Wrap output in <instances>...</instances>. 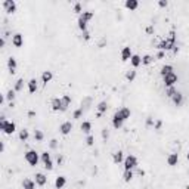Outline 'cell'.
<instances>
[{"mask_svg": "<svg viewBox=\"0 0 189 189\" xmlns=\"http://www.w3.org/2000/svg\"><path fill=\"white\" fill-rule=\"evenodd\" d=\"M123 163H124V170H133L135 167H137V158L135 155H127Z\"/></svg>", "mask_w": 189, "mask_h": 189, "instance_id": "1", "label": "cell"}, {"mask_svg": "<svg viewBox=\"0 0 189 189\" xmlns=\"http://www.w3.org/2000/svg\"><path fill=\"white\" fill-rule=\"evenodd\" d=\"M25 160H27V163H28L30 165H37V164H39V154L31 149V151L25 152Z\"/></svg>", "mask_w": 189, "mask_h": 189, "instance_id": "2", "label": "cell"}, {"mask_svg": "<svg viewBox=\"0 0 189 189\" xmlns=\"http://www.w3.org/2000/svg\"><path fill=\"white\" fill-rule=\"evenodd\" d=\"M177 80H179V77L174 72H171V74H168V75L164 77V84H165V87H173L177 83Z\"/></svg>", "mask_w": 189, "mask_h": 189, "instance_id": "3", "label": "cell"}, {"mask_svg": "<svg viewBox=\"0 0 189 189\" xmlns=\"http://www.w3.org/2000/svg\"><path fill=\"white\" fill-rule=\"evenodd\" d=\"M71 130H72V123H71V121H65V123H62V124L59 126V132H61V135H64V136L69 135Z\"/></svg>", "mask_w": 189, "mask_h": 189, "instance_id": "4", "label": "cell"}, {"mask_svg": "<svg viewBox=\"0 0 189 189\" xmlns=\"http://www.w3.org/2000/svg\"><path fill=\"white\" fill-rule=\"evenodd\" d=\"M3 8L8 14H14L16 11V3H15V0H6V2L3 3Z\"/></svg>", "mask_w": 189, "mask_h": 189, "instance_id": "5", "label": "cell"}, {"mask_svg": "<svg viewBox=\"0 0 189 189\" xmlns=\"http://www.w3.org/2000/svg\"><path fill=\"white\" fill-rule=\"evenodd\" d=\"M123 123H124V120H123V117L120 115V112L117 111V112L112 115V126H114L115 129H120V127L123 126Z\"/></svg>", "mask_w": 189, "mask_h": 189, "instance_id": "6", "label": "cell"}, {"mask_svg": "<svg viewBox=\"0 0 189 189\" xmlns=\"http://www.w3.org/2000/svg\"><path fill=\"white\" fill-rule=\"evenodd\" d=\"M61 101H62V112L64 111H67L68 110V107H69V104H71V96H69V94H64V96L61 98Z\"/></svg>", "mask_w": 189, "mask_h": 189, "instance_id": "7", "label": "cell"}, {"mask_svg": "<svg viewBox=\"0 0 189 189\" xmlns=\"http://www.w3.org/2000/svg\"><path fill=\"white\" fill-rule=\"evenodd\" d=\"M171 101L174 102V105H176V107H180V105L183 104V94H182L180 92H176V93H174V96L171 98Z\"/></svg>", "mask_w": 189, "mask_h": 189, "instance_id": "8", "label": "cell"}, {"mask_svg": "<svg viewBox=\"0 0 189 189\" xmlns=\"http://www.w3.org/2000/svg\"><path fill=\"white\" fill-rule=\"evenodd\" d=\"M132 56H133V55H132V49H130L129 46L123 47V50H121V59H123V61H129Z\"/></svg>", "mask_w": 189, "mask_h": 189, "instance_id": "9", "label": "cell"}, {"mask_svg": "<svg viewBox=\"0 0 189 189\" xmlns=\"http://www.w3.org/2000/svg\"><path fill=\"white\" fill-rule=\"evenodd\" d=\"M65 183H67V177L65 176H58L56 180H55V188L56 189H62L65 186Z\"/></svg>", "mask_w": 189, "mask_h": 189, "instance_id": "10", "label": "cell"}, {"mask_svg": "<svg viewBox=\"0 0 189 189\" xmlns=\"http://www.w3.org/2000/svg\"><path fill=\"white\" fill-rule=\"evenodd\" d=\"M22 43H24V40H22V36L18 33V34H15L14 37H12V44L15 46V47H21L22 46Z\"/></svg>", "mask_w": 189, "mask_h": 189, "instance_id": "11", "label": "cell"}, {"mask_svg": "<svg viewBox=\"0 0 189 189\" xmlns=\"http://www.w3.org/2000/svg\"><path fill=\"white\" fill-rule=\"evenodd\" d=\"M46 182H47V177H46L43 173H37V174H36V183H37L39 186H44Z\"/></svg>", "mask_w": 189, "mask_h": 189, "instance_id": "12", "label": "cell"}, {"mask_svg": "<svg viewBox=\"0 0 189 189\" xmlns=\"http://www.w3.org/2000/svg\"><path fill=\"white\" fill-rule=\"evenodd\" d=\"M52 110L53 111H61L62 110V101L59 99V98H55V99H52Z\"/></svg>", "mask_w": 189, "mask_h": 189, "instance_id": "13", "label": "cell"}, {"mask_svg": "<svg viewBox=\"0 0 189 189\" xmlns=\"http://www.w3.org/2000/svg\"><path fill=\"white\" fill-rule=\"evenodd\" d=\"M126 8L127 9H130V11H136L137 9V6H139V2L137 0H126Z\"/></svg>", "mask_w": 189, "mask_h": 189, "instance_id": "14", "label": "cell"}, {"mask_svg": "<svg viewBox=\"0 0 189 189\" xmlns=\"http://www.w3.org/2000/svg\"><path fill=\"white\" fill-rule=\"evenodd\" d=\"M112 161H114L115 164H120V163H123V161H124V155H123V152H121V151H117V152H114V155H112Z\"/></svg>", "mask_w": 189, "mask_h": 189, "instance_id": "15", "label": "cell"}, {"mask_svg": "<svg viewBox=\"0 0 189 189\" xmlns=\"http://www.w3.org/2000/svg\"><path fill=\"white\" fill-rule=\"evenodd\" d=\"M130 64H132L135 68H137L139 65H142V58H140L139 55H133V56L130 58Z\"/></svg>", "mask_w": 189, "mask_h": 189, "instance_id": "16", "label": "cell"}, {"mask_svg": "<svg viewBox=\"0 0 189 189\" xmlns=\"http://www.w3.org/2000/svg\"><path fill=\"white\" fill-rule=\"evenodd\" d=\"M52 78H53L52 71H43V74H42V81H43L44 84H47V83H49Z\"/></svg>", "mask_w": 189, "mask_h": 189, "instance_id": "17", "label": "cell"}, {"mask_svg": "<svg viewBox=\"0 0 189 189\" xmlns=\"http://www.w3.org/2000/svg\"><path fill=\"white\" fill-rule=\"evenodd\" d=\"M37 87H39L37 80H36V78H31V80L28 81V90H30V93H36Z\"/></svg>", "mask_w": 189, "mask_h": 189, "instance_id": "18", "label": "cell"}, {"mask_svg": "<svg viewBox=\"0 0 189 189\" xmlns=\"http://www.w3.org/2000/svg\"><path fill=\"white\" fill-rule=\"evenodd\" d=\"M118 112H120V115L123 117V120H124V121H126L127 118H130V115H132V111H130V108H127V107L121 108Z\"/></svg>", "mask_w": 189, "mask_h": 189, "instance_id": "19", "label": "cell"}, {"mask_svg": "<svg viewBox=\"0 0 189 189\" xmlns=\"http://www.w3.org/2000/svg\"><path fill=\"white\" fill-rule=\"evenodd\" d=\"M177 161H179V155H177V154H170V155L167 157V164H168V165H176Z\"/></svg>", "mask_w": 189, "mask_h": 189, "instance_id": "20", "label": "cell"}, {"mask_svg": "<svg viewBox=\"0 0 189 189\" xmlns=\"http://www.w3.org/2000/svg\"><path fill=\"white\" fill-rule=\"evenodd\" d=\"M36 182H33L31 179H25L24 182H22V188L24 189H36Z\"/></svg>", "mask_w": 189, "mask_h": 189, "instance_id": "21", "label": "cell"}, {"mask_svg": "<svg viewBox=\"0 0 189 189\" xmlns=\"http://www.w3.org/2000/svg\"><path fill=\"white\" fill-rule=\"evenodd\" d=\"M16 65H18V64H16V59H15V58H9V59H8V68H9V71H11L12 74L15 72Z\"/></svg>", "mask_w": 189, "mask_h": 189, "instance_id": "22", "label": "cell"}, {"mask_svg": "<svg viewBox=\"0 0 189 189\" xmlns=\"http://www.w3.org/2000/svg\"><path fill=\"white\" fill-rule=\"evenodd\" d=\"M171 72H173V67H171V65H168V64H167V65H164V67L161 68V71H160V74L163 75V78H164L165 75L171 74Z\"/></svg>", "mask_w": 189, "mask_h": 189, "instance_id": "23", "label": "cell"}, {"mask_svg": "<svg viewBox=\"0 0 189 189\" xmlns=\"http://www.w3.org/2000/svg\"><path fill=\"white\" fill-rule=\"evenodd\" d=\"M15 130H16V124L12 121V123H9L8 121V126H6V129L3 130L6 135H12V133H15Z\"/></svg>", "mask_w": 189, "mask_h": 189, "instance_id": "24", "label": "cell"}, {"mask_svg": "<svg viewBox=\"0 0 189 189\" xmlns=\"http://www.w3.org/2000/svg\"><path fill=\"white\" fill-rule=\"evenodd\" d=\"M93 16H94V14H93V12H90V11H87V12H83V14H81V15H80L78 18H81L83 21L89 22V21H90V19L93 18Z\"/></svg>", "mask_w": 189, "mask_h": 189, "instance_id": "25", "label": "cell"}, {"mask_svg": "<svg viewBox=\"0 0 189 189\" xmlns=\"http://www.w3.org/2000/svg\"><path fill=\"white\" fill-rule=\"evenodd\" d=\"M80 127H81L83 133H87V135H89V133H90V130H92V123H90V121H83Z\"/></svg>", "mask_w": 189, "mask_h": 189, "instance_id": "26", "label": "cell"}, {"mask_svg": "<svg viewBox=\"0 0 189 189\" xmlns=\"http://www.w3.org/2000/svg\"><path fill=\"white\" fill-rule=\"evenodd\" d=\"M107 111H108V104H107L105 101L99 102V105H98V112H99V114H104V112H107Z\"/></svg>", "mask_w": 189, "mask_h": 189, "instance_id": "27", "label": "cell"}, {"mask_svg": "<svg viewBox=\"0 0 189 189\" xmlns=\"http://www.w3.org/2000/svg\"><path fill=\"white\" fill-rule=\"evenodd\" d=\"M123 179H124V182H127V183H129V182L133 179V171H132V170H124Z\"/></svg>", "mask_w": 189, "mask_h": 189, "instance_id": "28", "label": "cell"}, {"mask_svg": "<svg viewBox=\"0 0 189 189\" xmlns=\"http://www.w3.org/2000/svg\"><path fill=\"white\" fill-rule=\"evenodd\" d=\"M77 24H78V28H80L83 33H84V31H87V22H86V21H83L81 18H78Z\"/></svg>", "mask_w": 189, "mask_h": 189, "instance_id": "29", "label": "cell"}, {"mask_svg": "<svg viewBox=\"0 0 189 189\" xmlns=\"http://www.w3.org/2000/svg\"><path fill=\"white\" fill-rule=\"evenodd\" d=\"M15 93H16V92L11 89V90H8V93H6V96H5V98H6L8 101H11V102H14V99H15V96H16V94H15Z\"/></svg>", "mask_w": 189, "mask_h": 189, "instance_id": "30", "label": "cell"}, {"mask_svg": "<svg viewBox=\"0 0 189 189\" xmlns=\"http://www.w3.org/2000/svg\"><path fill=\"white\" fill-rule=\"evenodd\" d=\"M152 61H154V58L151 55H145L142 58V65H149V64H152Z\"/></svg>", "mask_w": 189, "mask_h": 189, "instance_id": "31", "label": "cell"}, {"mask_svg": "<svg viewBox=\"0 0 189 189\" xmlns=\"http://www.w3.org/2000/svg\"><path fill=\"white\" fill-rule=\"evenodd\" d=\"M34 139H36L37 142H42V140L44 139L43 132H42V130H36V132H34Z\"/></svg>", "mask_w": 189, "mask_h": 189, "instance_id": "32", "label": "cell"}, {"mask_svg": "<svg viewBox=\"0 0 189 189\" xmlns=\"http://www.w3.org/2000/svg\"><path fill=\"white\" fill-rule=\"evenodd\" d=\"M126 78H127L129 81H133V80L136 78V71H135V69H130V71H127V74H126Z\"/></svg>", "mask_w": 189, "mask_h": 189, "instance_id": "33", "label": "cell"}, {"mask_svg": "<svg viewBox=\"0 0 189 189\" xmlns=\"http://www.w3.org/2000/svg\"><path fill=\"white\" fill-rule=\"evenodd\" d=\"M22 89H24V80H22V78H19V80L16 81V84H15V89H14V90H15V92H21Z\"/></svg>", "mask_w": 189, "mask_h": 189, "instance_id": "34", "label": "cell"}, {"mask_svg": "<svg viewBox=\"0 0 189 189\" xmlns=\"http://www.w3.org/2000/svg\"><path fill=\"white\" fill-rule=\"evenodd\" d=\"M28 136H30V133H28L27 129H22V130L19 132V139H21V140H27Z\"/></svg>", "mask_w": 189, "mask_h": 189, "instance_id": "35", "label": "cell"}, {"mask_svg": "<svg viewBox=\"0 0 189 189\" xmlns=\"http://www.w3.org/2000/svg\"><path fill=\"white\" fill-rule=\"evenodd\" d=\"M42 161H43V164L50 161V154L49 152H42Z\"/></svg>", "mask_w": 189, "mask_h": 189, "instance_id": "36", "label": "cell"}, {"mask_svg": "<svg viewBox=\"0 0 189 189\" xmlns=\"http://www.w3.org/2000/svg\"><path fill=\"white\" fill-rule=\"evenodd\" d=\"M81 114H83V108H78V110L74 111V115H72V117H74L75 120H78V118L81 117Z\"/></svg>", "mask_w": 189, "mask_h": 189, "instance_id": "37", "label": "cell"}, {"mask_svg": "<svg viewBox=\"0 0 189 189\" xmlns=\"http://www.w3.org/2000/svg\"><path fill=\"white\" fill-rule=\"evenodd\" d=\"M176 92H177V90H176L174 87H168V90H167V96H168V98H173Z\"/></svg>", "mask_w": 189, "mask_h": 189, "instance_id": "38", "label": "cell"}, {"mask_svg": "<svg viewBox=\"0 0 189 189\" xmlns=\"http://www.w3.org/2000/svg\"><path fill=\"white\" fill-rule=\"evenodd\" d=\"M86 143H87L89 146H93V143H94V137H93L92 135H89V136H87V139H86Z\"/></svg>", "mask_w": 189, "mask_h": 189, "instance_id": "39", "label": "cell"}, {"mask_svg": "<svg viewBox=\"0 0 189 189\" xmlns=\"http://www.w3.org/2000/svg\"><path fill=\"white\" fill-rule=\"evenodd\" d=\"M74 12H75V14H80V15L83 14V12H81V5H80V3H75V5H74Z\"/></svg>", "mask_w": 189, "mask_h": 189, "instance_id": "40", "label": "cell"}, {"mask_svg": "<svg viewBox=\"0 0 189 189\" xmlns=\"http://www.w3.org/2000/svg\"><path fill=\"white\" fill-rule=\"evenodd\" d=\"M44 168H46V170H52V168H53V163H52V160H50V161H47V163H44Z\"/></svg>", "mask_w": 189, "mask_h": 189, "instance_id": "41", "label": "cell"}, {"mask_svg": "<svg viewBox=\"0 0 189 189\" xmlns=\"http://www.w3.org/2000/svg\"><path fill=\"white\" fill-rule=\"evenodd\" d=\"M167 5H168L167 0H160V2H158V6L160 8H167Z\"/></svg>", "mask_w": 189, "mask_h": 189, "instance_id": "42", "label": "cell"}, {"mask_svg": "<svg viewBox=\"0 0 189 189\" xmlns=\"http://www.w3.org/2000/svg\"><path fill=\"white\" fill-rule=\"evenodd\" d=\"M108 136H110L108 129H102V137H104V139H108Z\"/></svg>", "mask_w": 189, "mask_h": 189, "instance_id": "43", "label": "cell"}, {"mask_svg": "<svg viewBox=\"0 0 189 189\" xmlns=\"http://www.w3.org/2000/svg\"><path fill=\"white\" fill-rule=\"evenodd\" d=\"M49 145H50V148H52V149H55V148L58 146V140H56V139H52Z\"/></svg>", "mask_w": 189, "mask_h": 189, "instance_id": "44", "label": "cell"}, {"mask_svg": "<svg viewBox=\"0 0 189 189\" xmlns=\"http://www.w3.org/2000/svg\"><path fill=\"white\" fill-rule=\"evenodd\" d=\"M83 39H84L86 42L90 40V33H89V31H84V33H83Z\"/></svg>", "mask_w": 189, "mask_h": 189, "instance_id": "45", "label": "cell"}, {"mask_svg": "<svg viewBox=\"0 0 189 189\" xmlns=\"http://www.w3.org/2000/svg\"><path fill=\"white\" fill-rule=\"evenodd\" d=\"M161 126H163V121H161V120H158V121L155 123V130H160V129H161Z\"/></svg>", "mask_w": 189, "mask_h": 189, "instance_id": "46", "label": "cell"}, {"mask_svg": "<svg viewBox=\"0 0 189 189\" xmlns=\"http://www.w3.org/2000/svg\"><path fill=\"white\" fill-rule=\"evenodd\" d=\"M152 124H154V120H152L151 117H148V118H146V126H152Z\"/></svg>", "mask_w": 189, "mask_h": 189, "instance_id": "47", "label": "cell"}, {"mask_svg": "<svg viewBox=\"0 0 189 189\" xmlns=\"http://www.w3.org/2000/svg\"><path fill=\"white\" fill-rule=\"evenodd\" d=\"M157 58H158V59H163V58H164V52H163V50H160V52L157 53Z\"/></svg>", "mask_w": 189, "mask_h": 189, "instance_id": "48", "label": "cell"}, {"mask_svg": "<svg viewBox=\"0 0 189 189\" xmlns=\"http://www.w3.org/2000/svg\"><path fill=\"white\" fill-rule=\"evenodd\" d=\"M152 31H154V27H152V25H149V27L146 28V33H149V34H151Z\"/></svg>", "mask_w": 189, "mask_h": 189, "instance_id": "49", "label": "cell"}, {"mask_svg": "<svg viewBox=\"0 0 189 189\" xmlns=\"http://www.w3.org/2000/svg\"><path fill=\"white\" fill-rule=\"evenodd\" d=\"M177 52H179V47H177V44H176V46H174V47H173V53H174V55H176V53H177Z\"/></svg>", "mask_w": 189, "mask_h": 189, "instance_id": "50", "label": "cell"}, {"mask_svg": "<svg viewBox=\"0 0 189 189\" xmlns=\"http://www.w3.org/2000/svg\"><path fill=\"white\" fill-rule=\"evenodd\" d=\"M62 161H64V158L62 157H58V164H62Z\"/></svg>", "mask_w": 189, "mask_h": 189, "instance_id": "51", "label": "cell"}, {"mask_svg": "<svg viewBox=\"0 0 189 189\" xmlns=\"http://www.w3.org/2000/svg\"><path fill=\"white\" fill-rule=\"evenodd\" d=\"M186 158H188V161H189V152H188V155H186Z\"/></svg>", "mask_w": 189, "mask_h": 189, "instance_id": "52", "label": "cell"}, {"mask_svg": "<svg viewBox=\"0 0 189 189\" xmlns=\"http://www.w3.org/2000/svg\"><path fill=\"white\" fill-rule=\"evenodd\" d=\"M188 176H189V171H188Z\"/></svg>", "mask_w": 189, "mask_h": 189, "instance_id": "53", "label": "cell"}]
</instances>
